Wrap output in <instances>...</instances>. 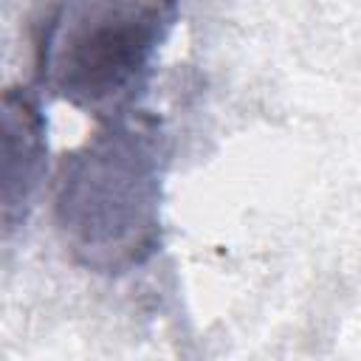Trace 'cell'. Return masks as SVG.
I'll use <instances>...</instances> for the list:
<instances>
[{"label":"cell","instance_id":"obj_1","mask_svg":"<svg viewBox=\"0 0 361 361\" xmlns=\"http://www.w3.org/2000/svg\"><path fill=\"white\" fill-rule=\"evenodd\" d=\"M166 164L164 124L138 107L102 118L93 135L62 158L54 223L76 265L121 276L161 251Z\"/></svg>","mask_w":361,"mask_h":361},{"label":"cell","instance_id":"obj_2","mask_svg":"<svg viewBox=\"0 0 361 361\" xmlns=\"http://www.w3.org/2000/svg\"><path fill=\"white\" fill-rule=\"evenodd\" d=\"M178 14L180 0H54L39 23L37 82L99 121L135 110Z\"/></svg>","mask_w":361,"mask_h":361},{"label":"cell","instance_id":"obj_3","mask_svg":"<svg viewBox=\"0 0 361 361\" xmlns=\"http://www.w3.org/2000/svg\"><path fill=\"white\" fill-rule=\"evenodd\" d=\"M48 166V124L31 87L3 93V228L25 223Z\"/></svg>","mask_w":361,"mask_h":361}]
</instances>
